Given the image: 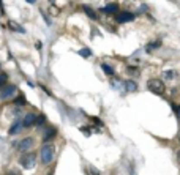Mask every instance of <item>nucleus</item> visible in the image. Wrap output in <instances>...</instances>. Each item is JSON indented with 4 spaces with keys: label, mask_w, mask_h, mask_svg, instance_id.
I'll use <instances>...</instances> for the list:
<instances>
[{
    "label": "nucleus",
    "mask_w": 180,
    "mask_h": 175,
    "mask_svg": "<svg viewBox=\"0 0 180 175\" xmlns=\"http://www.w3.org/2000/svg\"><path fill=\"white\" fill-rule=\"evenodd\" d=\"M166 77H169V79H171V77H174V73H172V71H166Z\"/></svg>",
    "instance_id": "obj_23"
},
{
    "label": "nucleus",
    "mask_w": 180,
    "mask_h": 175,
    "mask_svg": "<svg viewBox=\"0 0 180 175\" xmlns=\"http://www.w3.org/2000/svg\"><path fill=\"white\" fill-rule=\"evenodd\" d=\"M56 134H57L56 128H49V130H48V133H46V136H44V141H49V139H52Z\"/></svg>",
    "instance_id": "obj_13"
},
{
    "label": "nucleus",
    "mask_w": 180,
    "mask_h": 175,
    "mask_svg": "<svg viewBox=\"0 0 180 175\" xmlns=\"http://www.w3.org/2000/svg\"><path fill=\"white\" fill-rule=\"evenodd\" d=\"M35 123H37V115L35 114H27L24 117V120H22V126L24 128H30V126H33Z\"/></svg>",
    "instance_id": "obj_7"
},
{
    "label": "nucleus",
    "mask_w": 180,
    "mask_h": 175,
    "mask_svg": "<svg viewBox=\"0 0 180 175\" xmlns=\"http://www.w3.org/2000/svg\"><path fill=\"white\" fill-rule=\"evenodd\" d=\"M0 87H2V85H0Z\"/></svg>",
    "instance_id": "obj_27"
},
{
    "label": "nucleus",
    "mask_w": 180,
    "mask_h": 175,
    "mask_svg": "<svg viewBox=\"0 0 180 175\" xmlns=\"http://www.w3.org/2000/svg\"><path fill=\"white\" fill-rule=\"evenodd\" d=\"M81 131H82V133H85V136H90V130H89V128L81 126Z\"/></svg>",
    "instance_id": "obj_19"
},
{
    "label": "nucleus",
    "mask_w": 180,
    "mask_h": 175,
    "mask_svg": "<svg viewBox=\"0 0 180 175\" xmlns=\"http://www.w3.org/2000/svg\"><path fill=\"white\" fill-rule=\"evenodd\" d=\"M8 25H10V29H13V30H18V32H21V33L24 32V29H22V27H19L18 24H14L13 21H10V22H8Z\"/></svg>",
    "instance_id": "obj_14"
},
{
    "label": "nucleus",
    "mask_w": 180,
    "mask_h": 175,
    "mask_svg": "<svg viewBox=\"0 0 180 175\" xmlns=\"http://www.w3.org/2000/svg\"><path fill=\"white\" fill-rule=\"evenodd\" d=\"M117 10H119V5H117V3H108V5L103 8V11H104V13H108V14L117 13Z\"/></svg>",
    "instance_id": "obj_8"
},
{
    "label": "nucleus",
    "mask_w": 180,
    "mask_h": 175,
    "mask_svg": "<svg viewBox=\"0 0 180 175\" xmlns=\"http://www.w3.org/2000/svg\"><path fill=\"white\" fill-rule=\"evenodd\" d=\"M82 10L85 11V14H87V16H89L90 19H96V13H95V11H93L92 8H90V6L84 5V6H82Z\"/></svg>",
    "instance_id": "obj_11"
},
{
    "label": "nucleus",
    "mask_w": 180,
    "mask_h": 175,
    "mask_svg": "<svg viewBox=\"0 0 180 175\" xmlns=\"http://www.w3.org/2000/svg\"><path fill=\"white\" fill-rule=\"evenodd\" d=\"M49 13H51V14H52V16H57V14H58V13H60V10H58V8H57V6H54V5H51V6H49Z\"/></svg>",
    "instance_id": "obj_15"
},
{
    "label": "nucleus",
    "mask_w": 180,
    "mask_h": 175,
    "mask_svg": "<svg viewBox=\"0 0 180 175\" xmlns=\"http://www.w3.org/2000/svg\"><path fill=\"white\" fill-rule=\"evenodd\" d=\"M117 21L119 22H131V21H134V14L130 13V11H122V13L117 14Z\"/></svg>",
    "instance_id": "obj_6"
},
{
    "label": "nucleus",
    "mask_w": 180,
    "mask_h": 175,
    "mask_svg": "<svg viewBox=\"0 0 180 175\" xmlns=\"http://www.w3.org/2000/svg\"><path fill=\"white\" fill-rule=\"evenodd\" d=\"M179 142H180V136H179Z\"/></svg>",
    "instance_id": "obj_26"
},
{
    "label": "nucleus",
    "mask_w": 180,
    "mask_h": 175,
    "mask_svg": "<svg viewBox=\"0 0 180 175\" xmlns=\"http://www.w3.org/2000/svg\"><path fill=\"white\" fill-rule=\"evenodd\" d=\"M21 128H22V122H21V120H18V122H14V125L10 128V134H16L18 131L21 130Z\"/></svg>",
    "instance_id": "obj_10"
},
{
    "label": "nucleus",
    "mask_w": 180,
    "mask_h": 175,
    "mask_svg": "<svg viewBox=\"0 0 180 175\" xmlns=\"http://www.w3.org/2000/svg\"><path fill=\"white\" fill-rule=\"evenodd\" d=\"M35 159H37L35 153H25L24 156L21 158V164H22V167H25V169H32L35 166V162H37Z\"/></svg>",
    "instance_id": "obj_4"
},
{
    "label": "nucleus",
    "mask_w": 180,
    "mask_h": 175,
    "mask_svg": "<svg viewBox=\"0 0 180 175\" xmlns=\"http://www.w3.org/2000/svg\"><path fill=\"white\" fill-rule=\"evenodd\" d=\"M33 147V139L32 137H25V139H22L21 142H19V151H22V153H25V151H29L30 148Z\"/></svg>",
    "instance_id": "obj_5"
},
{
    "label": "nucleus",
    "mask_w": 180,
    "mask_h": 175,
    "mask_svg": "<svg viewBox=\"0 0 180 175\" xmlns=\"http://www.w3.org/2000/svg\"><path fill=\"white\" fill-rule=\"evenodd\" d=\"M6 175H21L19 170H10V172H6Z\"/></svg>",
    "instance_id": "obj_20"
},
{
    "label": "nucleus",
    "mask_w": 180,
    "mask_h": 175,
    "mask_svg": "<svg viewBox=\"0 0 180 175\" xmlns=\"http://www.w3.org/2000/svg\"><path fill=\"white\" fill-rule=\"evenodd\" d=\"M16 85H11V84H8V85H3L2 87V90H0V98L2 99H8V98H11V96L16 93Z\"/></svg>",
    "instance_id": "obj_3"
},
{
    "label": "nucleus",
    "mask_w": 180,
    "mask_h": 175,
    "mask_svg": "<svg viewBox=\"0 0 180 175\" xmlns=\"http://www.w3.org/2000/svg\"><path fill=\"white\" fill-rule=\"evenodd\" d=\"M92 120L96 123V125H101V120H100V118H95V117H92Z\"/></svg>",
    "instance_id": "obj_24"
},
{
    "label": "nucleus",
    "mask_w": 180,
    "mask_h": 175,
    "mask_svg": "<svg viewBox=\"0 0 180 175\" xmlns=\"http://www.w3.org/2000/svg\"><path fill=\"white\" fill-rule=\"evenodd\" d=\"M147 88L152 93H155V95H163V93L166 92L164 82H163V80H160V79H150L147 82Z\"/></svg>",
    "instance_id": "obj_1"
},
{
    "label": "nucleus",
    "mask_w": 180,
    "mask_h": 175,
    "mask_svg": "<svg viewBox=\"0 0 180 175\" xmlns=\"http://www.w3.org/2000/svg\"><path fill=\"white\" fill-rule=\"evenodd\" d=\"M90 172H92V175H100V172H98V170H96V169H93V167H92V169H90Z\"/></svg>",
    "instance_id": "obj_22"
},
{
    "label": "nucleus",
    "mask_w": 180,
    "mask_h": 175,
    "mask_svg": "<svg viewBox=\"0 0 180 175\" xmlns=\"http://www.w3.org/2000/svg\"><path fill=\"white\" fill-rule=\"evenodd\" d=\"M79 54H81L82 57H90V50H89V49H81Z\"/></svg>",
    "instance_id": "obj_18"
},
{
    "label": "nucleus",
    "mask_w": 180,
    "mask_h": 175,
    "mask_svg": "<svg viewBox=\"0 0 180 175\" xmlns=\"http://www.w3.org/2000/svg\"><path fill=\"white\" fill-rule=\"evenodd\" d=\"M128 73H130V74H133V73H134V74H138V69H136V68H128Z\"/></svg>",
    "instance_id": "obj_21"
},
{
    "label": "nucleus",
    "mask_w": 180,
    "mask_h": 175,
    "mask_svg": "<svg viewBox=\"0 0 180 175\" xmlns=\"http://www.w3.org/2000/svg\"><path fill=\"white\" fill-rule=\"evenodd\" d=\"M14 103L19 104V106H24V104H25V98H24V95H21L19 98H16V99H14Z\"/></svg>",
    "instance_id": "obj_16"
},
{
    "label": "nucleus",
    "mask_w": 180,
    "mask_h": 175,
    "mask_svg": "<svg viewBox=\"0 0 180 175\" xmlns=\"http://www.w3.org/2000/svg\"><path fill=\"white\" fill-rule=\"evenodd\" d=\"M101 69H103L104 74H108V76H112V74H114V69H112V66H109L108 63H103V65H101Z\"/></svg>",
    "instance_id": "obj_12"
},
{
    "label": "nucleus",
    "mask_w": 180,
    "mask_h": 175,
    "mask_svg": "<svg viewBox=\"0 0 180 175\" xmlns=\"http://www.w3.org/2000/svg\"><path fill=\"white\" fill-rule=\"evenodd\" d=\"M175 107V112H177V114L180 115V106H174Z\"/></svg>",
    "instance_id": "obj_25"
},
{
    "label": "nucleus",
    "mask_w": 180,
    "mask_h": 175,
    "mask_svg": "<svg viewBox=\"0 0 180 175\" xmlns=\"http://www.w3.org/2000/svg\"><path fill=\"white\" fill-rule=\"evenodd\" d=\"M54 159V145L44 144L41 147V162L43 164H51Z\"/></svg>",
    "instance_id": "obj_2"
},
{
    "label": "nucleus",
    "mask_w": 180,
    "mask_h": 175,
    "mask_svg": "<svg viewBox=\"0 0 180 175\" xmlns=\"http://www.w3.org/2000/svg\"><path fill=\"white\" fill-rule=\"evenodd\" d=\"M44 122H46V117L44 115H40V117H37V123H35V125H43Z\"/></svg>",
    "instance_id": "obj_17"
},
{
    "label": "nucleus",
    "mask_w": 180,
    "mask_h": 175,
    "mask_svg": "<svg viewBox=\"0 0 180 175\" xmlns=\"http://www.w3.org/2000/svg\"><path fill=\"white\" fill-rule=\"evenodd\" d=\"M125 88H127V92H136L138 90V84L134 80H127L125 82Z\"/></svg>",
    "instance_id": "obj_9"
}]
</instances>
